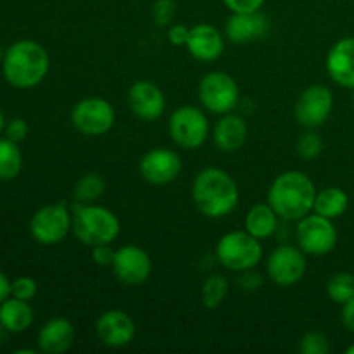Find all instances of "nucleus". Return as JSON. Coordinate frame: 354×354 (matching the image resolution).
I'll list each match as a JSON object with an SVG mask.
<instances>
[{"label": "nucleus", "instance_id": "1", "mask_svg": "<svg viewBox=\"0 0 354 354\" xmlns=\"http://www.w3.org/2000/svg\"><path fill=\"white\" fill-rule=\"evenodd\" d=\"M315 197L317 187L313 180L306 173L289 169L273 180L266 203L275 209L280 220L299 221L306 214L313 213Z\"/></svg>", "mask_w": 354, "mask_h": 354}, {"label": "nucleus", "instance_id": "2", "mask_svg": "<svg viewBox=\"0 0 354 354\" xmlns=\"http://www.w3.org/2000/svg\"><path fill=\"white\" fill-rule=\"evenodd\" d=\"M192 199L204 216L218 220L237 207L241 194L235 180L225 169L204 168L194 180Z\"/></svg>", "mask_w": 354, "mask_h": 354}, {"label": "nucleus", "instance_id": "3", "mask_svg": "<svg viewBox=\"0 0 354 354\" xmlns=\"http://www.w3.org/2000/svg\"><path fill=\"white\" fill-rule=\"evenodd\" d=\"M50 68V57L44 45L33 40H17L6 48L2 59L3 78L16 88L40 85Z\"/></svg>", "mask_w": 354, "mask_h": 354}, {"label": "nucleus", "instance_id": "4", "mask_svg": "<svg viewBox=\"0 0 354 354\" xmlns=\"http://www.w3.org/2000/svg\"><path fill=\"white\" fill-rule=\"evenodd\" d=\"M73 234L82 244L95 248L113 244L121 230L120 218L111 209L97 204H80L73 201Z\"/></svg>", "mask_w": 354, "mask_h": 354}, {"label": "nucleus", "instance_id": "5", "mask_svg": "<svg viewBox=\"0 0 354 354\" xmlns=\"http://www.w3.org/2000/svg\"><path fill=\"white\" fill-rule=\"evenodd\" d=\"M263 258L261 241L245 230H234L225 234L216 244V259L230 272L254 270Z\"/></svg>", "mask_w": 354, "mask_h": 354}, {"label": "nucleus", "instance_id": "6", "mask_svg": "<svg viewBox=\"0 0 354 354\" xmlns=\"http://www.w3.org/2000/svg\"><path fill=\"white\" fill-rule=\"evenodd\" d=\"M199 102L213 114L234 113L241 100V90L234 76L225 71H209L201 78L197 88Z\"/></svg>", "mask_w": 354, "mask_h": 354}, {"label": "nucleus", "instance_id": "7", "mask_svg": "<svg viewBox=\"0 0 354 354\" xmlns=\"http://www.w3.org/2000/svg\"><path fill=\"white\" fill-rule=\"evenodd\" d=\"M168 130L175 145L194 151L206 144L209 137V121L199 107L182 106L169 116Z\"/></svg>", "mask_w": 354, "mask_h": 354}, {"label": "nucleus", "instance_id": "8", "mask_svg": "<svg viewBox=\"0 0 354 354\" xmlns=\"http://www.w3.org/2000/svg\"><path fill=\"white\" fill-rule=\"evenodd\" d=\"M116 121V111L102 97H85L71 109V123L85 137H102L109 133Z\"/></svg>", "mask_w": 354, "mask_h": 354}, {"label": "nucleus", "instance_id": "9", "mask_svg": "<svg viewBox=\"0 0 354 354\" xmlns=\"http://www.w3.org/2000/svg\"><path fill=\"white\" fill-rule=\"evenodd\" d=\"M337 230L334 220L310 213L297 221L296 242L304 254L325 256L337 245Z\"/></svg>", "mask_w": 354, "mask_h": 354}, {"label": "nucleus", "instance_id": "10", "mask_svg": "<svg viewBox=\"0 0 354 354\" xmlns=\"http://www.w3.org/2000/svg\"><path fill=\"white\" fill-rule=\"evenodd\" d=\"M73 228V214L64 201L47 204L33 214L30 221L31 237L41 245H54L64 241Z\"/></svg>", "mask_w": 354, "mask_h": 354}, {"label": "nucleus", "instance_id": "11", "mask_svg": "<svg viewBox=\"0 0 354 354\" xmlns=\"http://www.w3.org/2000/svg\"><path fill=\"white\" fill-rule=\"evenodd\" d=\"M306 254L299 245H279L272 251L266 261V273L279 287H292L301 282L306 273Z\"/></svg>", "mask_w": 354, "mask_h": 354}, {"label": "nucleus", "instance_id": "12", "mask_svg": "<svg viewBox=\"0 0 354 354\" xmlns=\"http://www.w3.org/2000/svg\"><path fill=\"white\" fill-rule=\"evenodd\" d=\"M334 109V93L325 85H311L297 99L294 114L301 127L308 130L322 127Z\"/></svg>", "mask_w": 354, "mask_h": 354}, {"label": "nucleus", "instance_id": "13", "mask_svg": "<svg viewBox=\"0 0 354 354\" xmlns=\"http://www.w3.org/2000/svg\"><path fill=\"white\" fill-rule=\"evenodd\" d=\"M113 272L121 283L130 287L142 286L152 273V259L138 245H123L116 251L113 261Z\"/></svg>", "mask_w": 354, "mask_h": 354}, {"label": "nucleus", "instance_id": "14", "mask_svg": "<svg viewBox=\"0 0 354 354\" xmlns=\"http://www.w3.org/2000/svg\"><path fill=\"white\" fill-rule=\"evenodd\" d=\"M138 169L145 182L152 185H166L178 178L182 173V158L173 149H152L142 156Z\"/></svg>", "mask_w": 354, "mask_h": 354}, {"label": "nucleus", "instance_id": "15", "mask_svg": "<svg viewBox=\"0 0 354 354\" xmlns=\"http://www.w3.org/2000/svg\"><path fill=\"white\" fill-rule=\"evenodd\" d=\"M97 337L107 348H124L137 335L133 318L123 310H109L99 317L95 324Z\"/></svg>", "mask_w": 354, "mask_h": 354}, {"label": "nucleus", "instance_id": "16", "mask_svg": "<svg viewBox=\"0 0 354 354\" xmlns=\"http://www.w3.org/2000/svg\"><path fill=\"white\" fill-rule=\"evenodd\" d=\"M128 106L131 113L144 121H156L165 114L166 99L156 83L140 80L128 90Z\"/></svg>", "mask_w": 354, "mask_h": 354}, {"label": "nucleus", "instance_id": "17", "mask_svg": "<svg viewBox=\"0 0 354 354\" xmlns=\"http://www.w3.org/2000/svg\"><path fill=\"white\" fill-rule=\"evenodd\" d=\"M270 30L268 17L261 12H232L225 24V35L234 44H251L265 38Z\"/></svg>", "mask_w": 354, "mask_h": 354}, {"label": "nucleus", "instance_id": "18", "mask_svg": "<svg viewBox=\"0 0 354 354\" xmlns=\"http://www.w3.org/2000/svg\"><path fill=\"white\" fill-rule=\"evenodd\" d=\"M185 47L189 54L197 61L213 62L223 54L225 38L213 24L199 23L190 28Z\"/></svg>", "mask_w": 354, "mask_h": 354}, {"label": "nucleus", "instance_id": "19", "mask_svg": "<svg viewBox=\"0 0 354 354\" xmlns=\"http://www.w3.org/2000/svg\"><path fill=\"white\" fill-rule=\"evenodd\" d=\"M327 73L342 88H354V37L341 38L327 55Z\"/></svg>", "mask_w": 354, "mask_h": 354}, {"label": "nucleus", "instance_id": "20", "mask_svg": "<svg viewBox=\"0 0 354 354\" xmlns=\"http://www.w3.org/2000/svg\"><path fill=\"white\" fill-rule=\"evenodd\" d=\"M75 342V327L68 318L55 317L45 322L38 332V349L47 354H62Z\"/></svg>", "mask_w": 354, "mask_h": 354}, {"label": "nucleus", "instance_id": "21", "mask_svg": "<svg viewBox=\"0 0 354 354\" xmlns=\"http://www.w3.org/2000/svg\"><path fill=\"white\" fill-rule=\"evenodd\" d=\"M249 135L248 123L235 113L221 114L213 128V142L220 151L235 152L245 144Z\"/></svg>", "mask_w": 354, "mask_h": 354}, {"label": "nucleus", "instance_id": "22", "mask_svg": "<svg viewBox=\"0 0 354 354\" xmlns=\"http://www.w3.org/2000/svg\"><path fill=\"white\" fill-rule=\"evenodd\" d=\"M35 320L33 308L30 301L17 299V297H7L0 303V325L12 334H21L28 330Z\"/></svg>", "mask_w": 354, "mask_h": 354}, {"label": "nucleus", "instance_id": "23", "mask_svg": "<svg viewBox=\"0 0 354 354\" xmlns=\"http://www.w3.org/2000/svg\"><path fill=\"white\" fill-rule=\"evenodd\" d=\"M277 228H279V214L268 203L252 206L244 220V230L259 241L272 237Z\"/></svg>", "mask_w": 354, "mask_h": 354}, {"label": "nucleus", "instance_id": "24", "mask_svg": "<svg viewBox=\"0 0 354 354\" xmlns=\"http://www.w3.org/2000/svg\"><path fill=\"white\" fill-rule=\"evenodd\" d=\"M348 206L349 197L344 190L339 187H325L317 192L313 213L328 218V220H337L348 211Z\"/></svg>", "mask_w": 354, "mask_h": 354}, {"label": "nucleus", "instance_id": "25", "mask_svg": "<svg viewBox=\"0 0 354 354\" xmlns=\"http://www.w3.org/2000/svg\"><path fill=\"white\" fill-rule=\"evenodd\" d=\"M106 192V180L99 173H85L80 176L73 190V201L80 204H95Z\"/></svg>", "mask_w": 354, "mask_h": 354}, {"label": "nucleus", "instance_id": "26", "mask_svg": "<svg viewBox=\"0 0 354 354\" xmlns=\"http://www.w3.org/2000/svg\"><path fill=\"white\" fill-rule=\"evenodd\" d=\"M23 169V154L17 142L0 138V180H14Z\"/></svg>", "mask_w": 354, "mask_h": 354}, {"label": "nucleus", "instance_id": "27", "mask_svg": "<svg viewBox=\"0 0 354 354\" xmlns=\"http://www.w3.org/2000/svg\"><path fill=\"white\" fill-rule=\"evenodd\" d=\"M228 294V280L223 275H209L201 289V301L207 310H216Z\"/></svg>", "mask_w": 354, "mask_h": 354}, {"label": "nucleus", "instance_id": "28", "mask_svg": "<svg viewBox=\"0 0 354 354\" xmlns=\"http://www.w3.org/2000/svg\"><path fill=\"white\" fill-rule=\"evenodd\" d=\"M327 296L334 303L344 304L354 297V275L348 272L335 273L327 282Z\"/></svg>", "mask_w": 354, "mask_h": 354}, {"label": "nucleus", "instance_id": "29", "mask_svg": "<svg viewBox=\"0 0 354 354\" xmlns=\"http://www.w3.org/2000/svg\"><path fill=\"white\" fill-rule=\"evenodd\" d=\"M296 151L301 158L306 159V161H311V159H317L322 154V151H324V140H322V137L317 131L310 130L297 138Z\"/></svg>", "mask_w": 354, "mask_h": 354}, {"label": "nucleus", "instance_id": "30", "mask_svg": "<svg viewBox=\"0 0 354 354\" xmlns=\"http://www.w3.org/2000/svg\"><path fill=\"white\" fill-rule=\"evenodd\" d=\"M299 351L303 354H327L330 351V341L322 332H308L299 342Z\"/></svg>", "mask_w": 354, "mask_h": 354}, {"label": "nucleus", "instance_id": "31", "mask_svg": "<svg viewBox=\"0 0 354 354\" xmlns=\"http://www.w3.org/2000/svg\"><path fill=\"white\" fill-rule=\"evenodd\" d=\"M176 16L175 0H156L152 6V19L159 28H166L173 23Z\"/></svg>", "mask_w": 354, "mask_h": 354}, {"label": "nucleus", "instance_id": "32", "mask_svg": "<svg viewBox=\"0 0 354 354\" xmlns=\"http://www.w3.org/2000/svg\"><path fill=\"white\" fill-rule=\"evenodd\" d=\"M38 292V286L31 277H17L16 280H12V290H10V296L17 297V299L23 301H31Z\"/></svg>", "mask_w": 354, "mask_h": 354}, {"label": "nucleus", "instance_id": "33", "mask_svg": "<svg viewBox=\"0 0 354 354\" xmlns=\"http://www.w3.org/2000/svg\"><path fill=\"white\" fill-rule=\"evenodd\" d=\"M28 123L23 118H14L6 124V137L12 142H23L28 137Z\"/></svg>", "mask_w": 354, "mask_h": 354}, {"label": "nucleus", "instance_id": "34", "mask_svg": "<svg viewBox=\"0 0 354 354\" xmlns=\"http://www.w3.org/2000/svg\"><path fill=\"white\" fill-rule=\"evenodd\" d=\"M266 0H223L230 12H256L261 10Z\"/></svg>", "mask_w": 354, "mask_h": 354}, {"label": "nucleus", "instance_id": "35", "mask_svg": "<svg viewBox=\"0 0 354 354\" xmlns=\"http://www.w3.org/2000/svg\"><path fill=\"white\" fill-rule=\"evenodd\" d=\"M114 254H116V251L111 248V244H100V245H95V248H92V259L93 263L99 266L113 265Z\"/></svg>", "mask_w": 354, "mask_h": 354}, {"label": "nucleus", "instance_id": "36", "mask_svg": "<svg viewBox=\"0 0 354 354\" xmlns=\"http://www.w3.org/2000/svg\"><path fill=\"white\" fill-rule=\"evenodd\" d=\"M189 31L190 28H187L185 24H169L168 30V40L171 41L173 45L180 47V45H185L187 40H189Z\"/></svg>", "mask_w": 354, "mask_h": 354}, {"label": "nucleus", "instance_id": "37", "mask_svg": "<svg viewBox=\"0 0 354 354\" xmlns=\"http://www.w3.org/2000/svg\"><path fill=\"white\" fill-rule=\"evenodd\" d=\"M341 320H342V325L346 327V330L354 334V297L353 299H349L348 303L342 304Z\"/></svg>", "mask_w": 354, "mask_h": 354}, {"label": "nucleus", "instance_id": "38", "mask_svg": "<svg viewBox=\"0 0 354 354\" xmlns=\"http://www.w3.org/2000/svg\"><path fill=\"white\" fill-rule=\"evenodd\" d=\"M239 283H241L242 289L254 290L261 286V279H259V275H256L252 270H248V272H242V277L241 280H239Z\"/></svg>", "mask_w": 354, "mask_h": 354}, {"label": "nucleus", "instance_id": "39", "mask_svg": "<svg viewBox=\"0 0 354 354\" xmlns=\"http://www.w3.org/2000/svg\"><path fill=\"white\" fill-rule=\"evenodd\" d=\"M10 290H12V282L0 272V303L10 297Z\"/></svg>", "mask_w": 354, "mask_h": 354}, {"label": "nucleus", "instance_id": "40", "mask_svg": "<svg viewBox=\"0 0 354 354\" xmlns=\"http://www.w3.org/2000/svg\"><path fill=\"white\" fill-rule=\"evenodd\" d=\"M6 116H3V113L0 111V133H2L3 130H6Z\"/></svg>", "mask_w": 354, "mask_h": 354}, {"label": "nucleus", "instance_id": "41", "mask_svg": "<svg viewBox=\"0 0 354 354\" xmlns=\"http://www.w3.org/2000/svg\"><path fill=\"white\" fill-rule=\"evenodd\" d=\"M16 353H17V354H23V353H26V354H35V349H17Z\"/></svg>", "mask_w": 354, "mask_h": 354}, {"label": "nucleus", "instance_id": "42", "mask_svg": "<svg viewBox=\"0 0 354 354\" xmlns=\"http://www.w3.org/2000/svg\"><path fill=\"white\" fill-rule=\"evenodd\" d=\"M346 353H348V354H354V344L349 346V348L346 349Z\"/></svg>", "mask_w": 354, "mask_h": 354}, {"label": "nucleus", "instance_id": "43", "mask_svg": "<svg viewBox=\"0 0 354 354\" xmlns=\"http://www.w3.org/2000/svg\"><path fill=\"white\" fill-rule=\"evenodd\" d=\"M3 54H6V50H3V47H2V45H0V61H2V59H3Z\"/></svg>", "mask_w": 354, "mask_h": 354}, {"label": "nucleus", "instance_id": "44", "mask_svg": "<svg viewBox=\"0 0 354 354\" xmlns=\"http://www.w3.org/2000/svg\"><path fill=\"white\" fill-rule=\"evenodd\" d=\"M353 106H354V88H353Z\"/></svg>", "mask_w": 354, "mask_h": 354}]
</instances>
